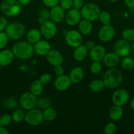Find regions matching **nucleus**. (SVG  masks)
I'll return each instance as SVG.
<instances>
[{
  "label": "nucleus",
  "instance_id": "1",
  "mask_svg": "<svg viewBox=\"0 0 134 134\" xmlns=\"http://www.w3.org/2000/svg\"><path fill=\"white\" fill-rule=\"evenodd\" d=\"M122 80L123 75L122 71L116 68H111L107 69L104 73L102 78L105 87L111 90L117 88L122 83Z\"/></svg>",
  "mask_w": 134,
  "mask_h": 134
},
{
  "label": "nucleus",
  "instance_id": "2",
  "mask_svg": "<svg viewBox=\"0 0 134 134\" xmlns=\"http://www.w3.org/2000/svg\"><path fill=\"white\" fill-rule=\"evenodd\" d=\"M12 51L14 57L20 60H28L34 54V45L28 41H19L12 47Z\"/></svg>",
  "mask_w": 134,
  "mask_h": 134
},
{
  "label": "nucleus",
  "instance_id": "3",
  "mask_svg": "<svg viewBox=\"0 0 134 134\" xmlns=\"http://www.w3.org/2000/svg\"><path fill=\"white\" fill-rule=\"evenodd\" d=\"M22 7L18 0H3L1 4V10L7 16L14 17L20 14Z\"/></svg>",
  "mask_w": 134,
  "mask_h": 134
},
{
  "label": "nucleus",
  "instance_id": "4",
  "mask_svg": "<svg viewBox=\"0 0 134 134\" xmlns=\"http://www.w3.org/2000/svg\"><path fill=\"white\" fill-rule=\"evenodd\" d=\"M101 9L99 7L93 3H88L85 4L80 9V13L82 18L93 22L99 19L101 13Z\"/></svg>",
  "mask_w": 134,
  "mask_h": 134
},
{
  "label": "nucleus",
  "instance_id": "5",
  "mask_svg": "<svg viewBox=\"0 0 134 134\" xmlns=\"http://www.w3.org/2000/svg\"><path fill=\"white\" fill-rule=\"evenodd\" d=\"M26 31L24 25L20 22H12L8 24L5 29L6 33L9 38L11 40L17 41L23 37Z\"/></svg>",
  "mask_w": 134,
  "mask_h": 134
},
{
  "label": "nucleus",
  "instance_id": "6",
  "mask_svg": "<svg viewBox=\"0 0 134 134\" xmlns=\"http://www.w3.org/2000/svg\"><path fill=\"white\" fill-rule=\"evenodd\" d=\"M24 120L28 124L32 126H39L43 122V113L38 109H32L25 114Z\"/></svg>",
  "mask_w": 134,
  "mask_h": 134
},
{
  "label": "nucleus",
  "instance_id": "7",
  "mask_svg": "<svg viewBox=\"0 0 134 134\" xmlns=\"http://www.w3.org/2000/svg\"><path fill=\"white\" fill-rule=\"evenodd\" d=\"M65 41L66 44L71 48H76L82 44V34L79 31L72 30L68 31L65 34Z\"/></svg>",
  "mask_w": 134,
  "mask_h": 134
},
{
  "label": "nucleus",
  "instance_id": "8",
  "mask_svg": "<svg viewBox=\"0 0 134 134\" xmlns=\"http://www.w3.org/2000/svg\"><path fill=\"white\" fill-rule=\"evenodd\" d=\"M40 31L42 37L47 39L53 38L57 32V26L56 23L51 20H47L43 24L40 25Z\"/></svg>",
  "mask_w": 134,
  "mask_h": 134
},
{
  "label": "nucleus",
  "instance_id": "9",
  "mask_svg": "<svg viewBox=\"0 0 134 134\" xmlns=\"http://www.w3.org/2000/svg\"><path fill=\"white\" fill-rule=\"evenodd\" d=\"M131 46L130 42L122 39H119L115 43L114 46V52L120 58H124L128 56L131 52Z\"/></svg>",
  "mask_w": 134,
  "mask_h": 134
},
{
  "label": "nucleus",
  "instance_id": "10",
  "mask_svg": "<svg viewBox=\"0 0 134 134\" xmlns=\"http://www.w3.org/2000/svg\"><path fill=\"white\" fill-rule=\"evenodd\" d=\"M130 100V94L124 88L117 89L112 95V102L114 105L122 107L127 103Z\"/></svg>",
  "mask_w": 134,
  "mask_h": 134
},
{
  "label": "nucleus",
  "instance_id": "11",
  "mask_svg": "<svg viewBox=\"0 0 134 134\" xmlns=\"http://www.w3.org/2000/svg\"><path fill=\"white\" fill-rule=\"evenodd\" d=\"M38 99L32 93L25 92L20 98V104L24 109L29 111L34 109L37 106Z\"/></svg>",
  "mask_w": 134,
  "mask_h": 134
},
{
  "label": "nucleus",
  "instance_id": "12",
  "mask_svg": "<svg viewBox=\"0 0 134 134\" xmlns=\"http://www.w3.org/2000/svg\"><path fill=\"white\" fill-rule=\"evenodd\" d=\"M115 35V30L111 25H103L98 33V37L101 41L108 43L114 38Z\"/></svg>",
  "mask_w": 134,
  "mask_h": 134
},
{
  "label": "nucleus",
  "instance_id": "13",
  "mask_svg": "<svg viewBox=\"0 0 134 134\" xmlns=\"http://www.w3.org/2000/svg\"><path fill=\"white\" fill-rule=\"evenodd\" d=\"M81 15L80 10L70 9L66 13L64 20L66 23L70 26H77L81 20Z\"/></svg>",
  "mask_w": 134,
  "mask_h": 134
},
{
  "label": "nucleus",
  "instance_id": "14",
  "mask_svg": "<svg viewBox=\"0 0 134 134\" xmlns=\"http://www.w3.org/2000/svg\"><path fill=\"white\" fill-rule=\"evenodd\" d=\"M89 51V58L93 62L102 61L106 53V48L101 44L95 45Z\"/></svg>",
  "mask_w": 134,
  "mask_h": 134
},
{
  "label": "nucleus",
  "instance_id": "15",
  "mask_svg": "<svg viewBox=\"0 0 134 134\" xmlns=\"http://www.w3.org/2000/svg\"><path fill=\"white\" fill-rule=\"evenodd\" d=\"M45 56L49 64L54 67L59 65H62L64 62V58H63V54L57 50L51 49Z\"/></svg>",
  "mask_w": 134,
  "mask_h": 134
},
{
  "label": "nucleus",
  "instance_id": "16",
  "mask_svg": "<svg viewBox=\"0 0 134 134\" xmlns=\"http://www.w3.org/2000/svg\"><path fill=\"white\" fill-rule=\"evenodd\" d=\"M71 84L72 82L70 79L69 76L64 74L58 76L54 81V86L59 91H65L68 90L70 87Z\"/></svg>",
  "mask_w": 134,
  "mask_h": 134
},
{
  "label": "nucleus",
  "instance_id": "17",
  "mask_svg": "<svg viewBox=\"0 0 134 134\" xmlns=\"http://www.w3.org/2000/svg\"><path fill=\"white\" fill-rule=\"evenodd\" d=\"M65 14V10L58 5L51 8L50 10V20L56 24L60 23L64 20Z\"/></svg>",
  "mask_w": 134,
  "mask_h": 134
},
{
  "label": "nucleus",
  "instance_id": "18",
  "mask_svg": "<svg viewBox=\"0 0 134 134\" xmlns=\"http://www.w3.org/2000/svg\"><path fill=\"white\" fill-rule=\"evenodd\" d=\"M34 52L40 56H44L48 54L51 50V44L45 40L39 41L34 44Z\"/></svg>",
  "mask_w": 134,
  "mask_h": 134
},
{
  "label": "nucleus",
  "instance_id": "19",
  "mask_svg": "<svg viewBox=\"0 0 134 134\" xmlns=\"http://www.w3.org/2000/svg\"><path fill=\"white\" fill-rule=\"evenodd\" d=\"M14 56L12 50L2 49L0 51V64L2 66H8L13 63Z\"/></svg>",
  "mask_w": 134,
  "mask_h": 134
},
{
  "label": "nucleus",
  "instance_id": "20",
  "mask_svg": "<svg viewBox=\"0 0 134 134\" xmlns=\"http://www.w3.org/2000/svg\"><path fill=\"white\" fill-rule=\"evenodd\" d=\"M70 79L73 84H78L82 81L84 77V69L81 67L76 66L70 71L69 74Z\"/></svg>",
  "mask_w": 134,
  "mask_h": 134
},
{
  "label": "nucleus",
  "instance_id": "21",
  "mask_svg": "<svg viewBox=\"0 0 134 134\" xmlns=\"http://www.w3.org/2000/svg\"><path fill=\"white\" fill-rule=\"evenodd\" d=\"M102 62L107 68H116L120 62V57L114 52H109L106 53Z\"/></svg>",
  "mask_w": 134,
  "mask_h": 134
},
{
  "label": "nucleus",
  "instance_id": "22",
  "mask_svg": "<svg viewBox=\"0 0 134 134\" xmlns=\"http://www.w3.org/2000/svg\"><path fill=\"white\" fill-rule=\"evenodd\" d=\"M88 55V49L85 45H80L74 48L73 52L74 58L78 62L84 61Z\"/></svg>",
  "mask_w": 134,
  "mask_h": 134
},
{
  "label": "nucleus",
  "instance_id": "23",
  "mask_svg": "<svg viewBox=\"0 0 134 134\" xmlns=\"http://www.w3.org/2000/svg\"><path fill=\"white\" fill-rule=\"evenodd\" d=\"M42 35L40 30L36 28H32L29 30L26 35L27 41L31 44H34L42 39Z\"/></svg>",
  "mask_w": 134,
  "mask_h": 134
},
{
  "label": "nucleus",
  "instance_id": "24",
  "mask_svg": "<svg viewBox=\"0 0 134 134\" xmlns=\"http://www.w3.org/2000/svg\"><path fill=\"white\" fill-rule=\"evenodd\" d=\"M109 117L113 121H118L123 116V109L122 107L116 105L112 106L109 110Z\"/></svg>",
  "mask_w": 134,
  "mask_h": 134
},
{
  "label": "nucleus",
  "instance_id": "25",
  "mask_svg": "<svg viewBox=\"0 0 134 134\" xmlns=\"http://www.w3.org/2000/svg\"><path fill=\"white\" fill-rule=\"evenodd\" d=\"M78 26L79 31L82 35H88L91 34L93 30V25L91 22L84 18L80 20Z\"/></svg>",
  "mask_w": 134,
  "mask_h": 134
},
{
  "label": "nucleus",
  "instance_id": "26",
  "mask_svg": "<svg viewBox=\"0 0 134 134\" xmlns=\"http://www.w3.org/2000/svg\"><path fill=\"white\" fill-rule=\"evenodd\" d=\"M43 84L38 80H35L32 82L30 86V92L32 93L36 97L39 96L43 92Z\"/></svg>",
  "mask_w": 134,
  "mask_h": 134
},
{
  "label": "nucleus",
  "instance_id": "27",
  "mask_svg": "<svg viewBox=\"0 0 134 134\" xmlns=\"http://www.w3.org/2000/svg\"><path fill=\"white\" fill-rule=\"evenodd\" d=\"M89 89L92 92L99 93L104 90L105 88V84L102 80L95 79L92 81L89 84Z\"/></svg>",
  "mask_w": 134,
  "mask_h": 134
},
{
  "label": "nucleus",
  "instance_id": "28",
  "mask_svg": "<svg viewBox=\"0 0 134 134\" xmlns=\"http://www.w3.org/2000/svg\"><path fill=\"white\" fill-rule=\"evenodd\" d=\"M57 115L56 111L54 108L49 107L43 110V119L47 122H51L55 120Z\"/></svg>",
  "mask_w": 134,
  "mask_h": 134
},
{
  "label": "nucleus",
  "instance_id": "29",
  "mask_svg": "<svg viewBox=\"0 0 134 134\" xmlns=\"http://www.w3.org/2000/svg\"><path fill=\"white\" fill-rule=\"evenodd\" d=\"M122 68L126 71H130L134 68V60L129 56L124 57L121 62Z\"/></svg>",
  "mask_w": 134,
  "mask_h": 134
},
{
  "label": "nucleus",
  "instance_id": "30",
  "mask_svg": "<svg viewBox=\"0 0 134 134\" xmlns=\"http://www.w3.org/2000/svg\"><path fill=\"white\" fill-rule=\"evenodd\" d=\"M12 120L16 123H19L23 121L25 118V113L20 109H17L11 115Z\"/></svg>",
  "mask_w": 134,
  "mask_h": 134
},
{
  "label": "nucleus",
  "instance_id": "31",
  "mask_svg": "<svg viewBox=\"0 0 134 134\" xmlns=\"http://www.w3.org/2000/svg\"><path fill=\"white\" fill-rule=\"evenodd\" d=\"M122 39L129 42L134 41V29L126 28L122 32Z\"/></svg>",
  "mask_w": 134,
  "mask_h": 134
},
{
  "label": "nucleus",
  "instance_id": "32",
  "mask_svg": "<svg viewBox=\"0 0 134 134\" xmlns=\"http://www.w3.org/2000/svg\"><path fill=\"white\" fill-rule=\"evenodd\" d=\"M99 19L103 25H109L112 22L111 15L108 11H101L99 16Z\"/></svg>",
  "mask_w": 134,
  "mask_h": 134
},
{
  "label": "nucleus",
  "instance_id": "33",
  "mask_svg": "<svg viewBox=\"0 0 134 134\" xmlns=\"http://www.w3.org/2000/svg\"><path fill=\"white\" fill-rule=\"evenodd\" d=\"M2 105L5 109H14L17 107V102L15 99H14L12 97H10V98H7L4 99L2 103Z\"/></svg>",
  "mask_w": 134,
  "mask_h": 134
},
{
  "label": "nucleus",
  "instance_id": "34",
  "mask_svg": "<svg viewBox=\"0 0 134 134\" xmlns=\"http://www.w3.org/2000/svg\"><path fill=\"white\" fill-rule=\"evenodd\" d=\"M102 66L101 62H93L90 65V71L93 75H98L102 71Z\"/></svg>",
  "mask_w": 134,
  "mask_h": 134
},
{
  "label": "nucleus",
  "instance_id": "35",
  "mask_svg": "<svg viewBox=\"0 0 134 134\" xmlns=\"http://www.w3.org/2000/svg\"><path fill=\"white\" fill-rule=\"evenodd\" d=\"M50 105H51V101L48 98H42L38 99L37 106L41 109H45L49 107Z\"/></svg>",
  "mask_w": 134,
  "mask_h": 134
},
{
  "label": "nucleus",
  "instance_id": "36",
  "mask_svg": "<svg viewBox=\"0 0 134 134\" xmlns=\"http://www.w3.org/2000/svg\"><path fill=\"white\" fill-rule=\"evenodd\" d=\"M12 121L13 120H12L11 115L9 114H3L0 117V125L3 126L5 127L10 125Z\"/></svg>",
  "mask_w": 134,
  "mask_h": 134
},
{
  "label": "nucleus",
  "instance_id": "37",
  "mask_svg": "<svg viewBox=\"0 0 134 134\" xmlns=\"http://www.w3.org/2000/svg\"><path fill=\"white\" fill-rule=\"evenodd\" d=\"M9 37L5 31H0V51L4 49L9 42Z\"/></svg>",
  "mask_w": 134,
  "mask_h": 134
},
{
  "label": "nucleus",
  "instance_id": "38",
  "mask_svg": "<svg viewBox=\"0 0 134 134\" xmlns=\"http://www.w3.org/2000/svg\"><path fill=\"white\" fill-rule=\"evenodd\" d=\"M116 130V126L113 122H109L105 125L104 128V132L105 134H113Z\"/></svg>",
  "mask_w": 134,
  "mask_h": 134
},
{
  "label": "nucleus",
  "instance_id": "39",
  "mask_svg": "<svg viewBox=\"0 0 134 134\" xmlns=\"http://www.w3.org/2000/svg\"><path fill=\"white\" fill-rule=\"evenodd\" d=\"M60 6L65 10H68L72 9V0H60Z\"/></svg>",
  "mask_w": 134,
  "mask_h": 134
},
{
  "label": "nucleus",
  "instance_id": "40",
  "mask_svg": "<svg viewBox=\"0 0 134 134\" xmlns=\"http://www.w3.org/2000/svg\"><path fill=\"white\" fill-rule=\"evenodd\" d=\"M52 77H51V74L48 73H45L42 74V75L39 77V80L43 84V85H47L51 82Z\"/></svg>",
  "mask_w": 134,
  "mask_h": 134
},
{
  "label": "nucleus",
  "instance_id": "41",
  "mask_svg": "<svg viewBox=\"0 0 134 134\" xmlns=\"http://www.w3.org/2000/svg\"><path fill=\"white\" fill-rule=\"evenodd\" d=\"M42 2L47 7L52 8L59 5L60 0H42Z\"/></svg>",
  "mask_w": 134,
  "mask_h": 134
},
{
  "label": "nucleus",
  "instance_id": "42",
  "mask_svg": "<svg viewBox=\"0 0 134 134\" xmlns=\"http://www.w3.org/2000/svg\"><path fill=\"white\" fill-rule=\"evenodd\" d=\"M84 0H72V8L80 10L84 6Z\"/></svg>",
  "mask_w": 134,
  "mask_h": 134
},
{
  "label": "nucleus",
  "instance_id": "43",
  "mask_svg": "<svg viewBox=\"0 0 134 134\" xmlns=\"http://www.w3.org/2000/svg\"><path fill=\"white\" fill-rule=\"evenodd\" d=\"M8 24H9L6 18L3 16L0 17V31H5Z\"/></svg>",
  "mask_w": 134,
  "mask_h": 134
},
{
  "label": "nucleus",
  "instance_id": "44",
  "mask_svg": "<svg viewBox=\"0 0 134 134\" xmlns=\"http://www.w3.org/2000/svg\"><path fill=\"white\" fill-rule=\"evenodd\" d=\"M54 73L56 76H60L64 75V69L62 65H59L55 66L54 68Z\"/></svg>",
  "mask_w": 134,
  "mask_h": 134
},
{
  "label": "nucleus",
  "instance_id": "45",
  "mask_svg": "<svg viewBox=\"0 0 134 134\" xmlns=\"http://www.w3.org/2000/svg\"><path fill=\"white\" fill-rule=\"evenodd\" d=\"M39 17H42L45 20L50 19V11L47 10H42L39 13Z\"/></svg>",
  "mask_w": 134,
  "mask_h": 134
},
{
  "label": "nucleus",
  "instance_id": "46",
  "mask_svg": "<svg viewBox=\"0 0 134 134\" xmlns=\"http://www.w3.org/2000/svg\"><path fill=\"white\" fill-rule=\"evenodd\" d=\"M95 45V42L92 40H89V41H87L86 43H85V47L87 48L88 51H89V50L91 49V48H93Z\"/></svg>",
  "mask_w": 134,
  "mask_h": 134
},
{
  "label": "nucleus",
  "instance_id": "47",
  "mask_svg": "<svg viewBox=\"0 0 134 134\" xmlns=\"http://www.w3.org/2000/svg\"><path fill=\"white\" fill-rule=\"evenodd\" d=\"M124 3L127 7L132 8L134 6V0H124Z\"/></svg>",
  "mask_w": 134,
  "mask_h": 134
},
{
  "label": "nucleus",
  "instance_id": "48",
  "mask_svg": "<svg viewBox=\"0 0 134 134\" xmlns=\"http://www.w3.org/2000/svg\"><path fill=\"white\" fill-rule=\"evenodd\" d=\"M18 1L22 7H25L30 3L31 0H18Z\"/></svg>",
  "mask_w": 134,
  "mask_h": 134
},
{
  "label": "nucleus",
  "instance_id": "49",
  "mask_svg": "<svg viewBox=\"0 0 134 134\" xmlns=\"http://www.w3.org/2000/svg\"><path fill=\"white\" fill-rule=\"evenodd\" d=\"M9 132L3 126L0 125V134H9Z\"/></svg>",
  "mask_w": 134,
  "mask_h": 134
},
{
  "label": "nucleus",
  "instance_id": "50",
  "mask_svg": "<svg viewBox=\"0 0 134 134\" xmlns=\"http://www.w3.org/2000/svg\"><path fill=\"white\" fill-rule=\"evenodd\" d=\"M130 107L134 111V97L130 101Z\"/></svg>",
  "mask_w": 134,
  "mask_h": 134
},
{
  "label": "nucleus",
  "instance_id": "51",
  "mask_svg": "<svg viewBox=\"0 0 134 134\" xmlns=\"http://www.w3.org/2000/svg\"><path fill=\"white\" fill-rule=\"evenodd\" d=\"M45 22V20L43 19V18H42V17H39V19H38V23H39V24L40 25L43 24Z\"/></svg>",
  "mask_w": 134,
  "mask_h": 134
},
{
  "label": "nucleus",
  "instance_id": "52",
  "mask_svg": "<svg viewBox=\"0 0 134 134\" xmlns=\"http://www.w3.org/2000/svg\"><path fill=\"white\" fill-rule=\"evenodd\" d=\"M109 1H110V2L114 3V2H117V1H119V0H109Z\"/></svg>",
  "mask_w": 134,
  "mask_h": 134
},
{
  "label": "nucleus",
  "instance_id": "53",
  "mask_svg": "<svg viewBox=\"0 0 134 134\" xmlns=\"http://www.w3.org/2000/svg\"><path fill=\"white\" fill-rule=\"evenodd\" d=\"M131 47H132V49H133V52H134V41L133 42V44H132V46H131Z\"/></svg>",
  "mask_w": 134,
  "mask_h": 134
},
{
  "label": "nucleus",
  "instance_id": "54",
  "mask_svg": "<svg viewBox=\"0 0 134 134\" xmlns=\"http://www.w3.org/2000/svg\"><path fill=\"white\" fill-rule=\"evenodd\" d=\"M1 68H2V65H1V64H0V70H1Z\"/></svg>",
  "mask_w": 134,
  "mask_h": 134
},
{
  "label": "nucleus",
  "instance_id": "55",
  "mask_svg": "<svg viewBox=\"0 0 134 134\" xmlns=\"http://www.w3.org/2000/svg\"><path fill=\"white\" fill-rule=\"evenodd\" d=\"M133 27H134V22H133Z\"/></svg>",
  "mask_w": 134,
  "mask_h": 134
}]
</instances>
